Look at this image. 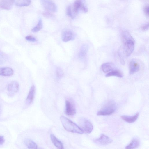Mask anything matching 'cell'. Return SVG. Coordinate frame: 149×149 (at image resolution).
Masks as SVG:
<instances>
[{"instance_id":"6da1fadb","label":"cell","mask_w":149,"mask_h":149,"mask_svg":"<svg viewBox=\"0 0 149 149\" xmlns=\"http://www.w3.org/2000/svg\"><path fill=\"white\" fill-rule=\"evenodd\" d=\"M122 39L124 44L123 49L127 57L129 56L134 51L135 41L130 33L124 31L122 34Z\"/></svg>"},{"instance_id":"7a4b0ae2","label":"cell","mask_w":149,"mask_h":149,"mask_svg":"<svg viewBox=\"0 0 149 149\" xmlns=\"http://www.w3.org/2000/svg\"><path fill=\"white\" fill-rule=\"evenodd\" d=\"M60 120L64 128L70 132L82 134L83 133L79 126L67 118L61 116Z\"/></svg>"},{"instance_id":"3957f363","label":"cell","mask_w":149,"mask_h":149,"mask_svg":"<svg viewBox=\"0 0 149 149\" xmlns=\"http://www.w3.org/2000/svg\"><path fill=\"white\" fill-rule=\"evenodd\" d=\"M116 109L115 103L113 100H109L97 112V114L99 116L109 115L113 113Z\"/></svg>"},{"instance_id":"277c9868","label":"cell","mask_w":149,"mask_h":149,"mask_svg":"<svg viewBox=\"0 0 149 149\" xmlns=\"http://www.w3.org/2000/svg\"><path fill=\"white\" fill-rule=\"evenodd\" d=\"M79 127L83 133L89 134L91 132L93 126L91 123L87 119L81 117L80 118L78 121Z\"/></svg>"},{"instance_id":"5b68a950","label":"cell","mask_w":149,"mask_h":149,"mask_svg":"<svg viewBox=\"0 0 149 149\" xmlns=\"http://www.w3.org/2000/svg\"><path fill=\"white\" fill-rule=\"evenodd\" d=\"M41 3L46 10L51 12H56L57 7L55 4L51 0H40Z\"/></svg>"},{"instance_id":"8992f818","label":"cell","mask_w":149,"mask_h":149,"mask_svg":"<svg viewBox=\"0 0 149 149\" xmlns=\"http://www.w3.org/2000/svg\"><path fill=\"white\" fill-rule=\"evenodd\" d=\"M73 8L75 14H77L80 10L85 13L88 11V9L84 4L82 0H76Z\"/></svg>"},{"instance_id":"52a82bcc","label":"cell","mask_w":149,"mask_h":149,"mask_svg":"<svg viewBox=\"0 0 149 149\" xmlns=\"http://www.w3.org/2000/svg\"><path fill=\"white\" fill-rule=\"evenodd\" d=\"M65 112L68 115L73 116L76 113V109L73 102L69 100L65 101Z\"/></svg>"},{"instance_id":"ba28073f","label":"cell","mask_w":149,"mask_h":149,"mask_svg":"<svg viewBox=\"0 0 149 149\" xmlns=\"http://www.w3.org/2000/svg\"><path fill=\"white\" fill-rule=\"evenodd\" d=\"M19 87V84L16 81H13L10 83L7 87L8 95L11 96L14 95L18 92Z\"/></svg>"},{"instance_id":"9c48e42d","label":"cell","mask_w":149,"mask_h":149,"mask_svg":"<svg viewBox=\"0 0 149 149\" xmlns=\"http://www.w3.org/2000/svg\"><path fill=\"white\" fill-rule=\"evenodd\" d=\"M112 140L109 137L104 134H102L100 137L94 140L96 143L102 145H105L111 143Z\"/></svg>"},{"instance_id":"30bf717a","label":"cell","mask_w":149,"mask_h":149,"mask_svg":"<svg viewBox=\"0 0 149 149\" xmlns=\"http://www.w3.org/2000/svg\"><path fill=\"white\" fill-rule=\"evenodd\" d=\"M74 37L73 32L68 29H65L61 33V39L62 41L67 42L71 40Z\"/></svg>"},{"instance_id":"8fae6325","label":"cell","mask_w":149,"mask_h":149,"mask_svg":"<svg viewBox=\"0 0 149 149\" xmlns=\"http://www.w3.org/2000/svg\"><path fill=\"white\" fill-rule=\"evenodd\" d=\"M140 65L137 61L132 60L129 63V73L133 74L138 72L140 70Z\"/></svg>"},{"instance_id":"7c38bea8","label":"cell","mask_w":149,"mask_h":149,"mask_svg":"<svg viewBox=\"0 0 149 149\" xmlns=\"http://www.w3.org/2000/svg\"><path fill=\"white\" fill-rule=\"evenodd\" d=\"M14 0H0V7L2 9H10L13 5Z\"/></svg>"},{"instance_id":"4fadbf2b","label":"cell","mask_w":149,"mask_h":149,"mask_svg":"<svg viewBox=\"0 0 149 149\" xmlns=\"http://www.w3.org/2000/svg\"><path fill=\"white\" fill-rule=\"evenodd\" d=\"M13 70L9 67H0V75L9 76L13 75Z\"/></svg>"},{"instance_id":"5bb4252c","label":"cell","mask_w":149,"mask_h":149,"mask_svg":"<svg viewBox=\"0 0 149 149\" xmlns=\"http://www.w3.org/2000/svg\"><path fill=\"white\" fill-rule=\"evenodd\" d=\"M35 92V87L34 85L31 87L26 99V102L27 104H30L33 101Z\"/></svg>"},{"instance_id":"9a60e30c","label":"cell","mask_w":149,"mask_h":149,"mask_svg":"<svg viewBox=\"0 0 149 149\" xmlns=\"http://www.w3.org/2000/svg\"><path fill=\"white\" fill-rule=\"evenodd\" d=\"M139 115V112L137 113L135 115L131 116L123 115L121 116L122 119L129 123H132L135 122L138 118Z\"/></svg>"},{"instance_id":"2e32d148","label":"cell","mask_w":149,"mask_h":149,"mask_svg":"<svg viewBox=\"0 0 149 149\" xmlns=\"http://www.w3.org/2000/svg\"><path fill=\"white\" fill-rule=\"evenodd\" d=\"M50 138L53 144L59 149L64 148L62 143L52 134H50Z\"/></svg>"},{"instance_id":"e0dca14e","label":"cell","mask_w":149,"mask_h":149,"mask_svg":"<svg viewBox=\"0 0 149 149\" xmlns=\"http://www.w3.org/2000/svg\"><path fill=\"white\" fill-rule=\"evenodd\" d=\"M88 46L86 44H84L82 45L78 54L80 58H82L86 56L88 50Z\"/></svg>"},{"instance_id":"ac0fdd59","label":"cell","mask_w":149,"mask_h":149,"mask_svg":"<svg viewBox=\"0 0 149 149\" xmlns=\"http://www.w3.org/2000/svg\"><path fill=\"white\" fill-rule=\"evenodd\" d=\"M101 69L104 73H108L113 70V67L112 65L109 63H107L102 64L101 67Z\"/></svg>"},{"instance_id":"d6986e66","label":"cell","mask_w":149,"mask_h":149,"mask_svg":"<svg viewBox=\"0 0 149 149\" xmlns=\"http://www.w3.org/2000/svg\"><path fill=\"white\" fill-rule=\"evenodd\" d=\"M139 144V140L136 138L133 139L130 143L126 146V149H134L137 148Z\"/></svg>"},{"instance_id":"ffe728a7","label":"cell","mask_w":149,"mask_h":149,"mask_svg":"<svg viewBox=\"0 0 149 149\" xmlns=\"http://www.w3.org/2000/svg\"><path fill=\"white\" fill-rule=\"evenodd\" d=\"M24 143L26 147L29 149H36L37 148L36 144L32 140L26 139L24 140Z\"/></svg>"},{"instance_id":"44dd1931","label":"cell","mask_w":149,"mask_h":149,"mask_svg":"<svg viewBox=\"0 0 149 149\" xmlns=\"http://www.w3.org/2000/svg\"><path fill=\"white\" fill-rule=\"evenodd\" d=\"M105 76L106 77L116 76L122 78L123 77V74L120 71L118 70H114L108 72L106 74Z\"/></svg>"},{"instance_id":"7402d4cb","label":"cell","mask_w":149,"mask_h":149,"mask_svg":"<svg viewBox=\"0 0 149 149\" xmlns=\"http://www.w3.org/2000/svg\"><path fill=\"white\" fill-rule=\"evenodd\" d=\"M15 4L18 6L22 7L29 5L31 0H15Z\"/></svg>"},{"instance_id":"603a6c76","label":"cell","mask_w":149,"mask_h":149,"mask_svg":"<svg viewBox=\"0 0 149 149\" xmlns=\"http://www.w3.org/2000/svg\"><path fill=\"white\" fill-rule=\"evenodd\" d=\"M66 14L70 18L73 19L75 17L76 14L74 11L73 7L71 6H68L66 8Z\"/></svg>"},{"instance_id":"cb8c5ba5","label":"cell","mask_w":149,"mask_h":149,"mask_svg":"<svg viewBox=\"0 0 149 149\" xmlns=\"http://www.w3.org/2000/svg\"><path fill=\"white\" fill-rule=\"evenodd\" d=\"M42 21L41 19H40L37 25L32 29L31 31L34 32H38L42 29Z\"/></svg>"},{"instance_id":"d4e9b609","label":"cell","mask_w":149,"mask_h":149,"mask_svg":"<svg viewBox=\"0 0 149 149\" xmlns=\"http://www.w3.org/2000/svg\"><path fill=\"white\" fill-rule=\"evenodd\" d=\"M56 74L57 78L59 79L61 78L63 75V72L59 67H57L56 70Z\"/></svg>"},{"instance_id":"484cf974","label":"cell","mask_w":149,"mask_h":149,"mask_svg":"<svg viewBox=\"0 0 149 149\" xmlns=\"http://www.w3.org/2000/svg\"><path fill=\"white\" fill-rule=\"evenodd\" d=\"M6 59V55L4 53L0 51V65L4 63Z\"/></svg>"},{"instance_id":"4316f807","label":"cell","mask_w":149,"mask_h":149,"mask_svg":"<svg viewBox=\"0 0 149 149\" xmlns=\"http://www.w3.org/2000/svg\"><path fill=\"white\" fill-rule=\"evenodd\" d=\"M25 39L28 41L35 42L37 41L36 38L31 36H28L26 37Z\"/></svg>"},{"instance_id":"83f0119b","label":"cell","mask_w":149,"mask_h":149,"mask_svg":"<svg viewBox=\"0 0 149 149\" xmlns=\"http://www.w3.org/2000/svg\"><path fill=\"white\" fill-rule=\"evenodd\" d=\"M144 11L146 15L148 17L149 15V7L148 5L145 7Z\"/></svg>"},{"instance_id":"f1b7e54d","label":"cell","mask_w":149,"mask_h":149,"mask_svg":"<svg viewBox=\"0 0 149 149\" xmlns=\"http://www.w3.org/2000/svg\"><path fill=\"white\" fill-rule=\"evenodd\" d=\"M149 25L148 24H146L143 26L142 27V29L143 31H146L148 29Z\"/></svg>"},{"instance_id":"f546056e","label":"cell","mask_w":149,"mask_h":149,"mask_svg":"<svg viewBox=\"0 0 149 149\" xmlns=\"http://www.w3.org/2000/svg\"><path fill=\"white\" fill-rule=\"evenodd\" d=\"M5 142V139L3 136H0V145L3 144Z\"/></svg>"},{"instance_id":"4dcf8cb0","label":"cell","mask_w":149,"mask_h":149,"mask_svg":"<svg viewBox=\"0 0 149 149\" xmlns=\"http://www.w3.org/2000/svg\"><path fill=\"white\" fill-rule=\"evenodd\" d=\"M44 15L46 17H49L51 16V14L50 13H44Z\"/></svg>"},{"instance_id":"1f68e13d","label":"cell","mask_w":149,"mask_h":149,"mask_svg":"<svg viewBox=\"0 0 149 149\" xmlns=\"http://www.w3.org/2000/svg\"><path fill=\"white\" fill-rule=\"evenodd\" d=\"M1 107L0 105V112H1Z\"/></svg>"}]
</instances>
